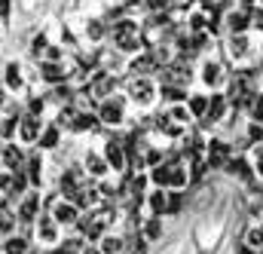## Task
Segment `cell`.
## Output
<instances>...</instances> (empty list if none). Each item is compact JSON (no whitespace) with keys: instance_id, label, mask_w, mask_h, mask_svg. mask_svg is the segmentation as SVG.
I'll return each instance as SVG.
<instances>
[{"instance_id":"74e56055","label":"cell","mask_w":263,"mask_h":254,"mask_svg":"<svg viewBox=\"0 0 263 254\" xmlns=\"http://www.w3.org/2000/svg\"><path fill=\"white\" fill-rule=\"evenodd\" d=\"M172 193V190H168ZM181 205H184V193H172L168 196V214H178L181 211Z\"/></svg>"},{"instance_id":"7402d4cb","label":"cell","mask_w":263,"mask_h":254,"mask_svg":"<svg viewBox=\"0 0 263 254\" xmlns=\"http://www.w3.org/2000/svg\"><path fill=\"white\" fill-rule=\"evenodd\" d=\"M62 141H65V132L55 126L52 120H46V129H43V135H40V141H37V150L46 153V156H52V153L62 150Z\"/></svg>"},{"instance_id":"f6af8a7d","label":"cell","mask_w":263,"mask_h":254,"mask_svg":"<svg viewBox=\"0 0 263 254\" xmlns=\"http://www.w3.org/2000/svg\"><path fill=\"white\" fill-rule=\"evenodd\" d=\"M257 6H260V9H263V0H257Z\"/></svg>"},{"instance_id":"3957f363","label":"cell","mask_w":263,"mask_h":254,"mask_svg":"<svg viewBox=\"0 0 263 254\" xmlns=\"http://www.w3.org/2000/svg\"><path fill=\"white\" fill-rule=\"evenodd\" d=\"M80 43L83 49H92V52L110 43V22L104 12H92V9L80 12Z\"/></svg>"},{"instance_id":"d6a6232c","label":"cell","mask_w":263,"mask_h":254,"mask_svg":"<svg viewBox=\"0 0 263 254\" xmlns=\"http://www.w3.org/2000/svg\"><path fill=\"white\" fill-rule=\"evenodd\" d=\"M245 245H248V251L263 254V227H251V230L245 233Z\"/></svg>"},{"instance_id":"e575fe53","label":"cell","mask_w":263,"mask_h":254,"mask_svg":"<svg viewBox=\"0 0 263 254\" xmlns=\"http://www.w3.org/2000/svg\"><path fill=\"white\" fill-rule=\"evenodd\" d=\"M12 15H15V0H0V22L12 25Z\"/></svg>"},{"instance_id":"8992f818","label":"cell","mask_w":263,"mask_h":254,"mask_svg":"<svg viewBox=\"0 0 263 254\" xmlns=\"http://www.w3.org/2000/svg\"><path fill=\"white\" fill-rule=\"evenodd\" d=\"M70 74H73V62L67 64H52V62H37L34 64V83L40 89H59L70 83Z\"/></svg>"},{"instance_id":"7bdbcfd3","label":"cell","mask_w":263,"mask_h":254,"mask_svg":"<svg viewBox=\"0 0 263 254\" xmlns=\"http://www.w3.org/2000/svg\"><path fill=\"white\" fill-rule=\"evenodd\" d=\"M239 6H245V9H251V6H257V0H239Z\"/></svg>"},{"instance_id":"f35d334b","label":"cell","mask_w":263,"mask_h":254,"mask_svg":"<svg viewBox=\"0 0 263 254\" xmlns=\"http://www.w3.org/2000/svg\"><path fill=\"white\" fill-rule=\"evenodd\" d=\"M254 172H257V178H263V144L254 147Z\"/></svg>"},{"instance_id":"ab89813d","label":"cell","mask_w":263,"mask_h":254,"mask_svg":"<svg viewBox=\"0 0 263 254\" xmlns=\"http://www.w3.org/2000/svg\"><path fill=\"white\" fill-rule=\"evenodd\" d=\"M49 254H80V248H73L70 242H62V245H59L55 251H49Z\"/></svg>"},{"instance_id":"bcb514c9","label":"cell","mask_w":263,"mask_h":254,"mask_svg":"<svg viewBox=\"0 0 263 254\" xmlns=\"http://www.w3.org/2000/svg\"><path fill=\"white\" fill-rule=\"evenodd\" d=\"M260 227H263V224H260Z\"/></svg>"},{"instance_id":"9a60e30c","label":"cell","mask_w":263,"mask_h":254,"mask_svg":"<svg viewBox=\"0 0 263 254\" xmlns=\"http://www.w3.org/2000/svg\"><path fill=\"white\" fill-rule=\"evenodd\" d=\"M28 153L31 150H25L18 141H3L0 144V169H6V172H25V166H28Z\"/></svg>"},{"instance_id":"30bf717a","label":"cell","mask_w":263,"mask_h":254,"mask_svg":"<svg viewBox=\"0 0 263 254\" xmlns=\"http://www.w3.org/2000/svg\"><path fill=\"white\" fill-rule=\"evenodd\" d=\"M156 80H159L162 86H178V89H187V92H190V83L196 80V70L190 67L187 59H178V62L168 64L165 70H159Z\"/></svg>"},{"instance_id":"52a82bcc","label":"cell","mask_w":263,"mask_h":254,"mask_svg":"<svg viewBox=\"0 0 263 254\" xmlns=\"http://www.w3.org/2000/svg\"><path fill=\"white\" fill-rule=\"evenodd\" d=\"M31 230H34V242H37L40 251H55V248L65 242V230H62L49 214H40Z\"/></svg>"},{"instance_id":"277c9868","label":"cell","mask_w":263,"mask_h":254,"mask_svg":"<svg viewBox=\"0 0 263 254\" xmlns=\"http://www.w3.org/2000/svg\"><path fill=\"white\" fill-rule=\"evenodd\" d=\"M95 114H98V123H101L104 132H123V129L129 126L132 104L123 92H117L114 98L98 101V104H95Z\"/></svg>"},{"instance_id":"f546056e","label":"cell","mask_w":263,"mask_h":254,"mask_svg":"<svg viewBox=\"0 0 263 254\" xmlns=\"http://www.w3.org/2000/svg\"><path fill=\"white\" fill-rule=\"evenodd\" d=\"M98 248H101V254H126V248H129V239L110 230V233L98 242Z\"/></svg>"},{"instance_id":"83f0119b","label":"cell","mask_w":263,"mask_h":254,"mask_svg":"<svg viewBox=\"0 0 263 254\" xmlns=\"http://www.w3.org/2000/svg\"><path fill=\"white\" fill-rule=\"evenodd\" d=\"M187 107H190L193 120H205L208 117V107H211V95L208 92H190L187 95Z\"/></svg>"},{"instance_id":"9c48e42d","label":"cell","mask_w":263,"mask_h":254,"mask_svg":"<svg viewBox=\"0 0 263 254\" xmlns=\"http://www.w3.org/2000/svg\"><path fill=\"white\" fill-rule=\"evenodd\" d=\"M80 166L89 175V181H95V184H104L114 175L110 166H107V159H104V153H101V147H83L80 150Z\"/></svg>"},{"instance_id":"5bb4252c","label":"cell","mask_w":263,"mask_h":254,"mask_svg":"<svg viewBox=\"0 0 263 254\" xmlns=\"http://www.w3.org/2000/svg\"><path fill=\"white\" fill-rule=\"evenodd\" d=\"M25 175H28V181H31V190H43L46 181H49V156L40 153V150H31V153H28Z\"/></svg>"},{"instance_id":"484cf974","label":"cell","mask_w":263,"mask_h":254,"mask_svg":"<svg viewBox=\"0 0 263 254\" xmlns=\"http://www.w3.org/2000/svg\"><path fill=\"white\" fill-rule=\"evenodd\" d=\"M190 184H193V178H190V169H187V162H178V166H172L168 190H172V193H184Z\"/></svg>"},{"instance_id":"7a4b0ae2","label":"cell","mask_w":263,"mask_h":254,"mask_svg":"<svg viewBox=\"0 0 263 254\" xmlns=\"http://www.w3.org/2000/svg\"><path fill=\"white\" fill-rule=\"evenodd\" d=\"M123 95L129 98L132 114H153L159 104V80L156 77H126L123 80Z\"/></svg>"},{"instance_id":"ee69618b","label":"cell","mask_w":263,"mask_h":254,"mask_svg":"<svg viewBox=\"0 0 263 254\" xmlns=\"http://www.w3.org/2000/svg\"><path fill=\"white\" fill-rule=\"evenodd\" d=\"M49 3H67V0H49Z\"/></svg>"},{"instance_id":"7c38bea8","label":"cell","mask_w":263,"mask_h":254,"mask_svg":"<svg viewBox=\"0 0 263 254\" xmlns=\"http://www.w3.org/2000/svg\"><path fill=\"white\" fill-rule=\"evenodd\" d=\"M46 214H49L62 230H67V227H73V230H77V224L83 221V208H80L73 199H65V196H59V199L46 208Z\"/></svg>"},{"instance_id":"e0dca14e","label":"cell","mask_w":263,"mask_h":254,"mask_svg":"<svg viewBox=\"0 0 263 254\" xmlns=\"http://www.w3.org/2000/svg\"><path fill=\"white\" fill-rule=\"evenodd\" d=\"M223 25H227V37H242V34H248V31H251V25H254V12H251V9H245V6L227 9Z\"/></svg>"},{"instance_id":"cb8c5ba5","label":"cell","mask_w":263,"mask_h":254,"mask_svg":"<svg viewBox=\"0 0 263 254\" xmlns=\"http://www.w3.org/2000/svg\"><path fill=\"white\" fill-rule=\"evenodd\" d=\"M98 132H101L98 114H95V111H80V117H77V123H73V129H70V135L86 138V135H98Z\"/></svg>"},{"instance_id":"b9f144b4","label":"cell","mask_w":263,"mask_h":254,"mask_svg":"<svg viewBox=\"0 0 263 254\" xmlns=\"http://www.w3.org/2000/svg\"><path fill=\"white\" fill-rule=\"evenodd\" d=\"M80 254H101V248H98V245H86Z\"/></svg>"},{"instance_id":"603a6c76","label":"cell","mask_w":263,"mask_h":254,"mask_svg":"<svg viewBox=\"0 0 263 254\" xmlns=\"http://www.w3.org/2000/svg\"><path fill=\"white\" fill-rule=\"evenodd\" d=\"M25 114L37 117V120H46L49 114H55V107L49 104V98H46V92H43V89H34V92L25 98Z\"/></svg>"},{"instance_id":"d6986e66","label":"cell","mask_w":263,"mask_h":254,"mask_svg":"<svg viewBox=\"0 0 263 254\" xmlns=\"http://www.w3.org/2000/svg\"><path fill=\"white\" fill-rule=\"evenodd\" d=\"M205 159H208V169H227V162L233 159V147L223 138H211L205 147Z\"/></svg>"},{"instance_id":"ac0fdd59","label":"cell","mask_w":263,"mask_h":254,"mask_svg":"<svg viewBox=\"0 0 263 254\" xmlns=\"http://www.w3.org/2000/svg\"><path fill=\"white\" fill-rule=\"evenodd\" d=\"M52 43H55V34H52V28H37V31H31L25 52H28V59H31V62L37 64L40 59H43V52H46Z\"/></svg>"},{"instance_id":"4fadbf2b","label":"cell","mask_w":263,"mask_h":254,"mask_svg":"<svg viewBox=\"0 0 263 254\" xmlns=\"http://www.w3.org/2000/svg\"><path fill=\"white\" fill-rule=\"evenodd\" d=\"M120 86H123V80H120V77H114V74H107V70H95V77H92V83H89L86 95L98 104V101H107V98H114L117 92H123Z\"/></svg>"},{"instance_id":"d4e9b609","label":"cell","mask_w":263,"mask_h":254,"mask_svg":"<svg viewBox=\"0 0 263 254\" xmlns=\"http://www.w3.org/2000/svg\"><path fill=\"white\" fill-rule=\"evenodd\" d=\"M168 190H150L147 193V199H144V208H147V214H153V217H165L168 214Z\"/></svg>"},{"instance_id":"ba28073f","label":"cell","mask_w":263,"mask_h":254,"mask_svg":"<svg viewBox=\"0 0 263 254\" xmlns=\"http://www.w3.org/2000/svg\"><path fill=\"white\" fill-rule=\"evenodd\" d=\"M196 80L202 83V89L205 92H220L227 83H230V77H227V70H223V64L217 62V59H211V56H205L196 67Z\"/></svg>"},{"instance_id":"44dd1931","label":"cell","mask_w":263,"mask_h":254,"mask_svg":"<svg viewBox=\"0 0 263 254\" xmlns=\"http://www.w3.org/2000/svg\"><path fill=\"white\" fill-rule=\"evenodd\" d=\"M159 74V67L153 62V56L144 49V52H138V56H132L129 62H126V77H156Z\"/></svg>"},{"instance_id":"836d02e7","label":"cell","mask_w":263,"mask_h":254,"mask_svg":"<svg viewBox=\"0 0 263 254\" xmlns=\"http://www.w3.org/2000/svg\"><path fill=\"white\" fill-rule=\"evenodd\" d=\"M126 254H150V242L141 236V233H135L129 239V248H126Z\"/></svg>"},{"instance_id":"6da1fadb","label":"cell","mask_w":263,"mask_h":254,"mask_svg":"<svg viewBox=\"0 0 263 254\" xmlns=\"http://www.w3.org/2000/svg\"><path fill=\"white\" fill-rule=\"evenodd\" d=\"M31 83H34V62L28 64L25 59H18V56H6L0 62V86H3V92L9 98L25 101L34 92Z\"/></svg>"},{"instance_id":"5b68a950","label":"cell","mask_w":263,"mask_h":254,"mask_svg":"<svg viewBox=\"0 0 263 254\" xmlns=\"http://www.w3.org/2000/svg\"><path fill=\"white\" fill-rule=\"evenodd\" d=\"M101 153H104V159H107V166H110V172H114V178H120V175H126L132 166V153H129V144L123 141V138H117V135H107V138H101Z\"/></svg>"},{"instance_id":"1f68e13d","label":"cell","mask_w":263,"mask_h":254,"mask_svg":"<svg viewBox=\"0 0 263 254\" xmlns=\"http://www.w3.org/2000/svg\"><path fill=\"white\" fill-rule=\"evenodd\" d=\"M147 175H150V184H153V190H168V178H172V166H168V162H162V166L150 169Z\"/></svg>"},{"instance_id":"8d00e7d4","label":"cell","mask_w":263,"mask_h":254,"mask_svg":"<svg viewBox=\"0 0 263 254\" xmlns=\"http://www.w3.org/2000/svg\"><path fill=\"white\" fill-rule=\"evenodd\" d=\"M9 190H12V172L0 169V196H6V199H9Z\"/></svg>"},{"instance_id":"4dcf8cb0","label":"cell","mask_w":263,"mask_h":254,"mask_svg":"<svg viewBox=\"0 0 263 254\" xmlns=\"http://www.w3.org/2000/svg\"><path fill=\"white\" fill-rule=\"evenodd\" d=\"M0 248H3V254H28V251H31V245H28V236H22V233H12V236H6Z\"/></svg>"},{"instance_id":"f1b7e54d","label":"cell","mask_w":263,"mask_h":254,"mask_svg":"<svg viewBox=\"0 0 263 254\" xmlns=\"http://www.w3.org/2000/svg\"><path fill=\"white\" fill-rule=\"evenodd\" d=\"M141 236L153 245V242H159L162 236H165V224H162V217H153V214H147L144 217V224H141Z\"/></svg>"},{"instance_id":"60d3db41","label":"cell","mask_w":263,"mask_h":254,"mask_svg":"<svg viewBox=\"0 0 263 254\" xmlns=\"http://www.w3.org/2000/svg\"><path fill=\"white\" fill-rule=\"evenodd\" d=\"M254 25L263 31V9H260V6H257V12H254Z\"/></svg>"},{"instance_id":"4316f807","label":"cell","mask_w":263,"mask_h":254,"mask_svg":"<svg viewBox=\"0 0 263 254\" xmlns=\"http://www.w3.org/2000/svg\"><path fill=\"white\" fill-rule=\"evenodd\" d=\"M162 114H165L172 123H178V126L193 129V114H190L187 101H181V104H165V107H162Z\"/></svg>"},{"instance_id":"d590c367","label":"cell","mask_w":263,"mask_h":254,"mask_svg":"<svg viewBox=\"0 0 263 254\" xmlns=\"http://www.w3.org/2000/svg\"><path fill=\"white\" fill-rule=\"evenodd\" d=\"M248 141L257 147V144H263V123H248Z\"/></svg>"},{"instance_id":"ffe728a7","label":"cell","mask_w":263,"mask_h":254,"mask_svg":"<svg viewBox=\"0 0 263 254\" xmlns=\"http://www.w3.org/2000/svg\"><path fill=\"white\" fill-rule=\"evenodd\" d=\"M227 56L236 67H245L251 59V37L242 34V37H227Z\"/></svg>"},{"instance_id":"2e32d148","label":"cell","mask_w":263,"mask_h":254,"mask_svg":"<svg viewBox=\"0 0 263 254\" xmlns=\"http://www.w3.org/2000/svg\"><path fill=\"white\" fill-rule=\"evenodd\" d=\"M43 129H46V120H37V117L25 114L22 123H18V132H15V141H18L25 150H37V141H40Z\"/></svg>"},{"instance_id":"8fae6325","label":"cell","mask_w":263,"mask_h":254,"mask_svg":"<svg viewBox=\"0 0 263 254\" xmlns=\"http://www.w3.org/2000/svg\"><path fill=\"white\" fill-rule=\"evenodd\" d=\"M12 208H15V221H18L22 227H34V224H37V217L43 214V190L25 193Z\"/></svg>"}]
</instances>
